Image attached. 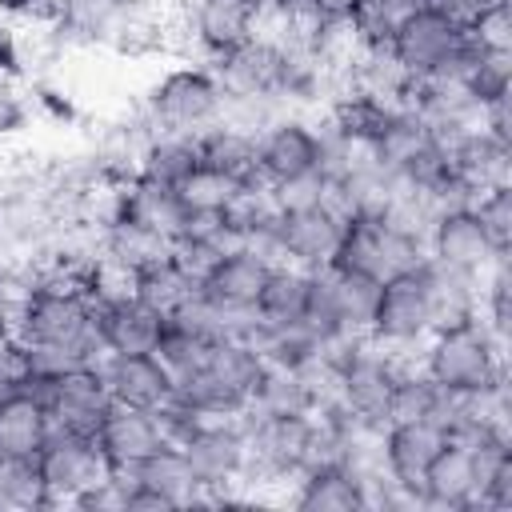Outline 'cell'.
Wrapping results in <instances>:
<instances>
[{
    "mask_svg": "<svg viewBox=\"0 0 512 512\" xmlns=\"http://www.w3.org/2000/svg\"><path fill=\"white\" fill-rule=\"evenodd\" d=\"M372 480L344 456H320L296 472L292 504L300 512H360L372 508Z\"/></svg>",
    "mask_w": 512,
    "mask_h": 512,
    "instance_id": "5bb4252c",
    "label": "cell"
},
{
    "mask_svg": "<svg viewBox=\"0 0 512 512\" xmlns=\"http://www.w3.org/2000/svg\"><path fill=\"white\" fill-rule=\"evenodd\" d=\"M184 32L212 64L260 32V12L244 0H192L184 16Z\"/></svg>",
    "mask_w": 512,
    "mask_h": 512,
    "instance_id": "ac0fdd59",
    "label": "cell"
},
{
    "mask_svg": "<svg viewBox=\"0 0 512 512\" xmlns=\"http://www.w3.org/2000/svg\"><path fill=\"white\" fill-rule=\"evenodd\" d=\"M92 436H96V448H100L108 472H116V476L132 472L148 452H156L168 440L160 428V416L152 408H132V404H116V400Z\"/></svg>",
    "mask_w": 512,
    "mask_h": 512,
    "instance_id": "2e32d148",
    "label": "cell"
},
{
    "mask_svg": "<svg viewBox=\"0 0 512 512\" xmlns=\"http://www.w3.org/2000/svg\"><path fill=\"white\" fill-rule=\"evenodd\" d=\"M180 452L196 476V492H220L240 484L244 460H248V440H244V420L240 416H220V420H200L184 440Z\"/></svg>",
    "mask_w": 512,
    "mask_h": 512,
    "instance_id": "8fae6325",
    "label": "cell"
},
{
    "mask_svg": "<svg viewBox=\"0 0 512 512\" xmlns=\"http://www.w3.org/2000/svg\"><path fill=\"white\" fill-rule=\"evenodd\" d=\"M300 328H304L316 344H324V348H332V344H340V340H348V336H360V332L348 328V316H344V304H340V292H336V276H332L328 264H324V268H308Z\"/></svg>",
    "mask_w": 512,
    "mask_h": 512,
    "instance_id": "cb8c5ba5",
    "label": "cell"
},
{
    "mask_svg": "<svg viewBox=\"0 0 512 512\" xmlns=\"http://www.w3.org/2000/svg\"><path fill=\"white\" fill-rule=\"evenodd\" d=\"M220 108H224V88L212 64L200 60V64H180L164 72L148 88L140 120L152 132H200L220 120Z\"/></svg>",
    "mask_w": 512,
    "mask_h": 512,
    "instance_id": "3957f363",
    "label": "cell"
},
{
    "mask_svg": "<svg viewBox=\"0 0 512 512\" xmlns=\"http://www.w3.org/2000/svg\"><path fill=\"white\" fill-rule=\"evenodd\" d=\"M164 328H168V312H160L144 296L96 304V332L104 352H156Z\"/></svg>",
    "mask_w": 512,
    "mask_h": 512,
    "instance_id": "d6986e66",
    "label": "cell"
},
{
    "mask_svg": "<svg viewBox=\"0 0 512 512\" xmlns=\"http://www.w3.org/2000/svg\"><path fill=\"white\" fill-rule=\"evenodd\" d=\"M448 440L444 424L432 416H416V420H388L380 428V472L388 476V484L408 500V508H416V492L420 480L428 472V464L436 460L440 444Z\"/></svg>",
    "mask_w": 512,
    "mask_h": 512,
    "instance_id": "30bf717a",
    "label": "cell"
},
{
    "mask_svg": "<svg viewBox=\"0 0 512 512\" xmlns=\"http://www.w3.org/2000/svg\"><path fill=\"white\" fill-rule=\"evenodd\" d=\"M324 156H328L324 132H316L296 116H272L256 132V176L276 192L316 184L324 172Z\"/></svg>",
    "mask_w": 512,
    "mask_h": 512,
    "instance_id": "8992f818",
    "label": "cell"
},
{
    "mask_svg": "<svg viewBox=\"0 0 512 512\" xmlns=\"http://www.w3.org/2000/svg\"><path fill=\"white\" fill-rule=\"evenodd\" d=\"M304 288H308V268L276 260L268 284L260 288V296L252 304L256 336L260 332H276V328H296L300 324V308H304ZM256 336H252V344H256Z\"/></svg>",
    "mask_w": 512,
    "mask_h": 512,
    "instance_id": "603a6c76",
    "label": "cell"
},
{
    "mask_svg": "<svg viewBox=\"0 0 512 512\" xmlns=\"http://www.w3.org/2000/svg\"><path fill=\"white\" fill-rule=\"evenodd\" d=\"M24 120H28V104L16 96V88L8 80H0V136L16 132Z\"/></svg>",
    "mask_w": 512,
    "mask_h": 512,
    "instance_id": "d590c367",
    "label": "cell"
},
{
    "mask_svg": "<svg viewBox=\"0 0 512 512\" xmlns=\"http://www.w3.org/2000/svg\"><path fill=\"white\" fill-rule=\"evenodd\" d=\"M424 252L432 264L484 276L492 260H500L472 212V204H440L424 224Z\"/></svg>",
    "mask_w": 512,
    "mask_h": 512,
    "instance_id": "4fadbf2b",
    "label": "cell"
},
{
    "mask_svg": "<svg viewBox=\"0 0 512 512\" xmlns=\"http://www.w3.org/2000/svg\"><path fill=\"white\" fill-rule=\"evenodd\" d=\"M248 176H232V172H220L212 164H200L176 192L184 200V208H228V200L240 192Z\"/></svg>",
    "mask_w": 512,
    "mask_h": 512,
    "instance_id": "f546056e",
    "label": "cell"
},
{
    "mask_svg": "<svg viewBox=\"0 0 512 512\" xmlns=\"http://www.w3.org/2000/svg\"><path fill=\"white\" fill-rule=\"evenodd\" d=\"M432 328H436V312H432V264L428 260L380 280L364 336H372L376 344L392 352H404V348L424 344Z\"/></svg>",
    "mask_w": 512,
    "mask_h": 512,
    "instance_id": "277c9868",
    "label": "cell"
},
{
    "mask_svg": "<svg viewBox=\"0 0 512 512\" xmlns=\"http://www.w3.org/2000/svg\"><path fill=\"white\" fill-rule=\"evenodd\" d=\"M416 4H424V8H432L436 16H444V20H452L456 28H468L476 16H480V8L488 4V0H416Z\"/></svg>",
    "mask_w": 512,
    "mask_h": 512,
    "instance_id": "836d02e7",
    "label": "cell"
},
{
    "mask_svg": "<svg viewBox=\"0 0 512 512\" xmlns=\"http://www.w3.org/2000/svg\"><path fill=\"white\" fill-rule=\"evenodd\" d=\"M100 372L116 404L132 408H164L176 396V376L156 352H104Z\"/></svg>",
    "mask_w": 512,
    "mask_h": 512,
    "instance_id": "e0dca14e",
    "label": "cell"
},
{
    "mask_svg": "<svg viewBox=\"0 0 512 512\" xmlns=\"http://www.w3.org/2000/svg\"><path fill=\"white\" fill-rule=\"evenodd\" d=\"M272 268H276V256L264 248H252V244L224 248L204 264L196 280V296H204L220 312H252Z\"/></svg>",
    "mask_w": 512,
    "mask_h": 512,
    "instance_id": "7c38bea8",
    "label": "cell"
},
{
    "mask_svg": "<svg viewBox=\"0 0 512 512\" xmlns=\"http://www.w3.org/2000/svg\"><path fill=\"white\" fill-rule=\"evenodd\" d=\"M340 228H344V208L328 200V192L280 200L272 224V256L296 268H324L340 244Z\"/></svg>",
    "mask_w": 512,
    "mask_h": 512,
    "instance_id": "5b68a950",
    "label": "cell"
},
{
    "mask_svg": "<svg viewBox=\"0 0 512 512\" xmlns=\"http://www.w3.org/2000/svg\"><path fill=\"white\" fill-rule=\"evenodd\" d=\"M24 72V48L8 20H0V80H12Z\"/></svg>",
    "mask_w": 512,
    "mask_h": 512,
    "instance_id": "e575fe53",
    "label": "cell"
},
{
    "mask_svg": "<svg viewBox=\"0 0 512 512\" xmlns=\"http://www.w3.org/2000/svg\"><path fill=\"white\" fill-rule=\"evenodd\" d=\"M12 392H16V388H12V384H4V380H0V404H4V400H8V396H12Z\"/></svg>",
    "mask_w": 512,
    "mask_h": 512,
    "instance_id": "74e56055",
    "label": "cell"
},
{
    "mask_svg": "<svg viewBox=\"0 0 512 512\" xmlns=\"http://www.w3.org/2000/svg\"><path fill=\"white\" fill-rule=\"evenodd\" d=\"M24 388L44 400L52 424L76 428V432H96V424L112 408V392L100 372V360H80L48 376H28Z\"/></svg>",
    "mask_w": 512,
    "mask_h": 512,
    "instance_id": "52a82bcc",
    "label": "cell"
},
{
    "mask_svg": "<svg viewBox=\"0 0 512 512\" xmlns=\"http://www.w3.org/2000/svg\"><path fill=\"white\" fill-rule=\"evenodd\" d=\"M36 468H40V480L48 488L52 508L72 504V496H80L88 484H96L108 472V464L96 448V436L76 432V428H60V424H52V432L44 436V444L36 452Z\"/></svg>",
    "mask_w": 512,
    "mask_h": 512,
    "instance_id": "9c48e42d",
    "label": "cell"
},
{
    "mask_svg": "<svg viewBox=\"0 0 512 512\" xmlns=\"http://www.w3.org/2000/svg\"><path fill=\"white\" fill-rule=\"evenodd\" d=\"M472 212H476V220H480L492 252L496 256H508L512 252V184L504 180V184L484 188L472 200Z\"/></svg>",
    "mask_w": 512,
    "mask_h": 512,
    "instance_id": "f1b7e54d",
    "label": "cell"
},
{
    "mask_svg": "<svg viewBox=\"0 0 512 512\" xmlns=\"http://www.w3.org/2000/svg\"><path fill=\"white\" fill-rule=\"evenodd\" d=\"M464 36L488 56H512V4H484Z\"/></svg>",
    "mask_w": 512,
    "mask_h": 512,
    "instance_id": "4dcf8cb0",
    "label": "cell"
},
{
    "mask_svg": "<svg viewBox=\"0 0 512 512\" xmlns=\"http://www.w3.org/2000/svg\"><path fill=\"white\" fill-rule=\"evenodd\" d=\"M424 260H428L424 228L412 224L408 216H400L388 200H368V204H352L344 212L340 244L328 264L344 268V272L372 276V280H388Z\"/></svg>",
    "mask_w": 512,
    "mask_h": 512,
    "instance_id": "6da1fadb",
    "label": "cell"
},
{
    "mask_svg": "<svg viewBox=\"0 0 512 512\" xmlns=\"http://www.w3.org/2000/svg\"><path fill=\"white\" fill-rule=\"evenodd\" d=\"M444 404V388H436L420 364L400 356L396 380H392V396H388V420H416V416H440Z\"/></svg>",
    "mask_w": 512,
    "mask_h": 512,
    "instance_id": "4316f807",
    "label": "cell"
},
{
    "mask_svg": "<svg viewBox=\"0 0 512 512\" xmlns=\"http://www.w3.org/2000/svg\"><path fill=\"white\" fill-rule=\"evenodd\" d=\"M0 508H52L36 456H0Z\"/></svg>",
    "mask_w": 512,
    "mask_h": 512,
    "instance_id": "83f0119b",
    "label": "cell"
},
{
    "mask_svg": "<svg viewBox=\"0 0 512 512\" xmlns=\"http://www.w3.org/2000/svg\"><path fill=\"white\" fill-rule=\"evenodd\" d=\"M128 8H132V0H56L48 20H52V32L60 44L92 48V44L112 40V32L120 28Z\"/></svg>",
    "mask_w": 512,
    "mask_h": 512,
    "instance_id": "ffe728a7",
    "label": "cell"
},
{
    "mask_svg": "<svg viewBox=\"0 0 512 512\" xmlns=\"http://www.w3.org/2000/svg\"><path fill=\"white\" fill-rule=\"evenodd\" d=\"M124 476H128L136 488L152 492L164 508H184L188 496L196 492V476H192V468H188L180 444H172V440H164L156 452H148V456H144L132 472H124Z\"/></svg>",
    "mask_w": 512,
    "mask_h": 512,
    "instance_id": "7402d4cb",
    "label": "cell"
},
{
    "mask_svg": "<svg viewBox=\"0 0 512 512\" xmlns=\"http://www.w3.org/2000/svg\"><path fill=\"white\" fill-rule=\"evenodd\" d=\"M488 436V432H484ZM476 440L480 436H452L440 444L436 460L428 464L416 508L436 512H476Z\"/></svg>",
    "mask_w": 512,
    "mask_h": 512,
    "instance_id": "9a60e30c",
    "label": "cell"
},
{
    "mask_svg": "<svg viewBox=\"0 0 512 512\" xmlns=\"http://www.w3.org/2000/svg\"><path fill=\"white\" fill-rule=\"evenodd\" d=\"M464 48V28H456L452 20L436 16L432 8L416 4L408 8L388 40V56L396 60V68L408 80H428L436 72H444V64Z\"/></svg>",
    "mask_w": 512,
    "mask_h": 512,
    "instance_id": "ba28073f",
    "label": "cell"
},
{
    "mask_svg": "<svg viewBox=\"0 0 512 512\" xmlns=\"http://www.w3.org/2000/svg\"><path fill=\"white\" fill-rule=\"evenodd\" d=\"M196 144H200V164H212L220 172H232V176H252L256 172V132H244L236 124H208L196 132Z\"/></svg>",
    "mask_w": 512,
    "mask_h": 512,
    "instance_id": "484cf974",
    "label": "cell"
},
{
    "mask_svg": "<svg viewBox=\"0 0 512 512\" xmlns=\"http://www.w3.org/2000/svg\"><path fill=\"white\" fill-rule=\"evenodd\" d=\"M420 368L424 376L452 392V396H476L508 384V344L488 332V324L464 320L448 328H432V336L420 344Z\"/></svg>",
    "mask_w": 512,
    "mask_h": 512,
    "instance_id": "7a4b0ae2",
    "label": "cell"
},
{
    "mask_svg": "<svg viewBox=\"0 0 512 512\" xmlns=\"http://www.w3.org/2000/svg\"><path fill=\"white\" fill-rule=\"evenodd\" d=\"M196 168H200L196 132H152L136 156V176L164 188H180Z\"/></svg>",
    "mask_w": 512,
    "mask_h": 512,
    "instance_id": "44dd1931",
    "label": "cell"
},
{
    "mask_svg": "<svg viewBox=\"0 0 512 512\" xmlns=\"http://www.w3.org/2000/svg\"><path fill=\"white\" fill-rule=\"evenodd\" d=\"M56 0H0V16H48Z\"/></svg>",
    "mask_w": 512,
    "mask_h": 512,
    "instance_id": "8d00e7d4",
    "label": "cell"
},
{
    "mask_svg": "<svg viewBox=\"0 0 512 512\" xmlns=\"http://www.w3.org/2000/svg\"><path fill=\"white\" fill-rule=\"evenodd\" d=\"M52 432V416L40 396L16 388L0 404V456H36L44 436Z\"/></svg>",
    "mask_w": 512,
    "mask_h": 512,
    "instance_id": "d4e9b609",
    "label": "cell"
},
{
    "mask_svg": "<svg viewBox=\"0 0 512 512\" xmlns=\"http://www.w3.org/2000/svg\"><path fill=\"white\" fill-rule=\"evenodd\" d=\"M68 508L80 512H128V480L116 472H104L96 484H88L80 496H72Z\"/></svg>",
    "mask_w": 512,
    "mask_h": 512,
    "instance_id": "d6a6232c",
    "label": "cell"
},
{
    "mask_svg": "<svg viewBox=\"0 0 512 512\" xmlns=\"http://www.w3.org/2000/svg\"><path fill=\"white\" fill-rule=\"evenodd\" d=\"M332 276H336V292H340L348 328L352 332H364L368 328V316H372V304H376V292H380V280L360 276V272H344V268H332Z\"/></svg>",
    "mask_w": 512,
    "mask_h": 512,
    "instance_id": "1f68e13d",
    "label": "cell"
}]
</instances>
